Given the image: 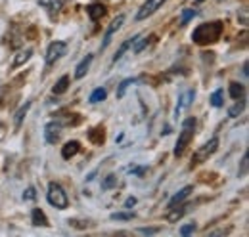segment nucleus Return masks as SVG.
Listing matches in <instances>:
<instances>
[{
    "label": "nucleus",
    "mask_w": 249,
    "mask_h": 237,
    "mask_svg": "<svg viewBox=\"0 0 249 237\" xmlns=\"http://www.w3.org/2000/svg\"><path fill=\"white\" fill-rule=\"evenodd\" d=\"M222 34V23L220 21H213V23H203L197 29L192 33V38L196 44L205 46V44H213L217 42Z\"/></svg>",
    "instance_id": "obj_1"
},
{
    "label": "nucleus",
    "mask_w": 249,
    "mask_h": 237,
    "mask_svg": "<svg viewBox=\"0 0 249 237\" xmlns=\"http://www.w3.org/2000/svg\"><path fill=\"white\" fill-rule=\"evenodd\" d=\"M194 130H196V118L188 117L184 122H182V128H180V136L177 140V148H175V155L180 157L184 153V149L188 148V144L192 142L194 138Z\"/></svg>",
    "instance_id": "obj_2"
},
{
    "label": "nucleus",
    "mask_w": 249,
    "mask_h": 237,
    "mask_svg": "<svg viewBox=\"0 0 249 237\" xmlns=\"http://www.w3.org/2000/svg\"><path fill=\"white\" fill-rule=\"evenodd\" d=\"M48 203L56 208H67L69 205V199H67V193L63 191V187L60 184L52 182L48 186Z\"/></svg>",
    "instance_id": "obj_3"
},
{
    "label": "nucleus",
    "mask_w": 249,
    "mask_h": 237,
    "mask_svg": "<svg viewBox=\"0 0 249 237\" xmlns=\"http://www.w3.org/2000/svg\"><path fill=\"white\" fill-rule=\"evenodd\" d=\"M217 148H218V140L217 138H211L207 144H203L201 148L196 151V155H194V163L196 165H201V163H205L215 151H217Z\"/></svg>",
    "instance_id": "obj_4"
},
{
    "label": "nucleus",
    "mask_w": 249,
    "mask_h": 237,
    "mask_svg": "<svg viewBox=\"0 0 249 237\" xmlns=\"http://www.w3.org/2000/svg\"><path fill=\"white\" fill-rule=\"evenodd\" d=\"M165 0H146L144 4H142V8L138 10V14H136V19L138 21H142V19H146L148 16H152L154 12H156L157 8L163 4Z\"/></svg>",
    "instance_id": "obj_5"
},
{
    "label": "nucleus",
    "mask_w": 249,
    "mask_h": 237,
    "mask_svg": "<svg viewBox=\"0 0 249 237\" xmlns=\"http://www.w3.org/2000/svg\"><path fill=\"white\" fill-rule=\"evenodd\" d=\"M124 23V16H117L113 21H111V25H109V29L106 31V36H104V42H102V50L104 48H107L109 46V42H111V38H113V34L117 33V31L123 27Z\"/></svg>",
    "instance_id": "obj_6"
},
{
    "label": "nucleus",
    "mask_w": 249,
    "mask_h": 237,
    "mask_svg": "<svg viewBox=\"0 0 249 237\" xmlns=\"http://www.w3.org/2000/svg\"><path fill=\"white\" fill-rule=\"evenodd\" d=\"M65 50H67L65 42H52V44L48 46V52H46V63L50 65V63H54L56 59H60L63 54H65Z\"/></svg>",
    "instance_id": "obj_7"
},
{
    "label": "nucleus",
    "mask_w": 249,
    "mask_h": 237,
    "mask_svg": "<svg viewBox=\"0 0 249 237\" xmlns=\"http://www.w3.org/2000/svg\"><path fill=\"white\" fill-rule=\"evenodd\" d=\"M60 132H62V124L58 122H48L44 128V138L48 144H56L60 140Z\"/></svg>",
    "instance_id": "obj_8"
},
{
    "label": "nucleus",
    "mask_w": 249,
    "mask_h": 237,
    "mask_svg": "<svg viewBox=\"0 0 249 237\" xmlns=\"http://www.w3.org/2000/svg\"><path fill=\"white\" fill-rule=\"evenodd\" d=\"M87 14H89V17H90L92 21H98V19L104 17V14H106V6H104V4H90V6L87 8Z\"/></svg>",
    "instance_id": "obj_9"
},
{
    "label": "nucleus",
    "mask_w": 249,
    "mask_h": 237,
    "mask_svg": "<svg viewBox=\"0 0 249 237\" xmlns=\"http://www.w3.org/2000/svg\"><path fill=\"white\" fill-rule=\"evenodd\" d=\"M79 151H81V144H79V142H75V140H73V142H67L62 149V157L63 159H71V157H75Z\"/></svg>",
    "instance_id": "obj_10"
},
{
    "label": "nucleus",
    "mask_w": 249,
    "mask_h": 237,
    "mask_svg": "<svg viewBox=\"0 0 249 237\" xmlns=\"http://www.w3.org/2000/svg\"><path fill=\"white\" fill-rule=\"evenodd\" d=\"M190 193H192V186H186V187H182V189H180V191H178V193H177V195H175V197L169 201V208L177 207L178 203H182V201L186 199Z\"/></svg>",
    "instance_id": "obj_11"
},
{
    "label": "nucleus",
    "mask_w": 249,
    "mask_h": 237,
    "mask_svg": "<svg viewBox=\"0 0 249 237\" xmlns=\"http://www.w3.org/2000/svg\"><path fill=\"white\" fill-rule=\"evenodd\" d=\"M190 100H194V92H192V90H190V92H186V94H182V96L178 98V105H177V109H175V117L178 118L180 111H182L184 107H188V105H190Z\"/></svg>",
    "instance_id": "obj_12"
},
{
    "label": "nucleus",
    "mask_w": 249,
    "mask_h": 237,
    "mask_svg": "<svg viewBox=\"0 0 249 237\" xmlns=\"http://www.w3.org/2000/svg\"><path fill=\"white\" fill-rule=\"evenodd\" d=\"M90 63H92V56H87V58L77 65V69H75V79H83V77L87 75V71H89Z\"/></svg>",
    "instance_id": "obj_13"
},
{
    "label": "nucleus",
    "mask_w": 249,
    "mask_h": 237,
    "mask_svg": "<svg viewBox=\"0 0 249 237\" xmlns=\"http://www.w3.org/2000/svg\"><path fill=\"white\" fill-rule=\"evenodd\" d=\"M31 220L35 226H48V218H46V214L40 208H33Z\"/></svg>",
    "instance_id": "obj_14"
},
{
    "label": "nucleus",
    "mask_w": 249,
    "mask_h": 237,
    "mask_svg": "<svg viewBox=\"0 0 249 237\" xmlns=\"http://www.w3.org/2000/svg\"><path fill=\"white\" fill-rule=\"evenodd\" d=\"M38 4L42 6V8H46V10H50V12H60L63 6L62 0H38Z\"/></svg>",
    "instance_id": "obj_15"
},
{
    "label": "nucleus",
    "mask_w": 249,
    "mask_h": 237,
    "mask_svg": "<svg viewBox=\"0 0 249 237\" xmlns=\"http://www.w3.org/2000/svg\"><path fill=\"white\" fill-rule=\"evenodd\" d=\"M134 40H136V36H134V38H128V40H124L123 44H121V48L117 50V54L113 56V63H117L119 59L123 58V54L126 52V50H128V48H130V46H132V42H134Z\"/></svg>",
    "instance_id": "obj_16"
},
{
    "label": "nucleus",
    "mask_w": 249,
    "mask_h": 237,
    "mask_svg": "<svg viewBox=\"0 0 249 237\" xmlns=\"http://www.w3.org/2000/svg\"><path fill=\"white\" fill-rule=\"evenodd\" d=\"M186 208L188 207H180V208H171V212H169V216H167V220L169 222H177L178 218H182L184 216V212H186Z\"/></svg>",
    "instance_id": "obj_17"
},
{
    "label": "nucleus",
    "mask_w": 249,
    "mask_h": 237,
    "mask_svg": "<svg viewBox=\"0 0 249 237\" xmlns=\"http://www.w3.org/2000/svg\"><path fill=\"white\" fill-rule=\"evenodd\" d=\"M89 138L94 144H104V128H94L89 132Z\"/></svg>",
    "instance_id": "obj_18"
},
{
    "label": "nucleus",
    "mask_w": 249,
    "mask_h": 237,
    "mask_svg": "<svg viewBox=\"0 0 249 237\" xmlns=\"http://www.w3.org/2000/svg\"><path fill=\"white\" fill-rule=\"evenodd\" d=\"M31 54H33L31 48H27L25 52H19V54H18V58L14 59V67H19V65H23L27 59L31 58Z\"/></svg>",
    "instance_id": "obj_19"
},
{
    "label": "nucleus",
    "mask_w": 249,
    "mask_h": 237,
    "mask_svg": "<svg viewBox=\"0 0 249 237\" xmlns=\"http://www.w3.org/2000/svg\"><path fill=\"white\" fill-rule=\"evenodd\" d=\"M230 96H232L234 100H242V96H244V86L238 85V83H232V85H230Z\"/></svg>",
    "instance_id": "obj_20"
},
{
    "label": "nucleus",
    "mask_w": 249,
    "mask_h": 237,
    "mask_svg": "<svg viewBox=\"0 0 249 237\" xmlns=\"http://www.w3.org/2000/svg\"><path fill=\"white\" fill-rule=\"evenodd\" d=\"M132 44H134V48H132L134 54H140V52L148 46V38H144V36H136V40H134Z\"/></svg>",
    "instance_id": "obj_21"
},
{
    "label": "nucleus",
    "mask_w": 249,
    "mask_h": 237,
    "mask_svg": "<svg viewBox=\"0 0 249 237\" xmlns=\"http://www.w3.org/2000/svg\"><path fill=\"white\" fill-rule=\"evenodd\" d=\"M67 86H69V77H62L54 86V94H63L67 90Z\"/></svg>",
    "instance_id": "obj_22"
},
{
    "label": "nucleus",
    "mask_w": 249,
    "mask_h": 237,
    "mask_svg": "<svg viewBox=\"0 0 249 237\" xmlns=\"http://www.w3.org/2000/svg\"><path fill=\"white\" fill-rule=\"evenodd\" d=\"M106 96H107V92L104 88H98L92 92V96H90V103H98V102H104L106 100Z\"/></svg>",
    "instance_id": "obj_23"
},
{
    "label": "nucleus",
    "mask_w": 249,
    "mask_h": 237,
    "mask_svg": "<svg viewBox=\"0 0 249 237\" xmlns=\"http://www.w3.org/2000/svg\"><path fill=\"white\" fill-rule=\"evenodd\" d=\"M242 111H244V102L240 100V102H236V103H234V107H230V109H228V115H230V117H238Z\"/></svg>",
    "instance_id": "obj_24"
},
{
    "label": "nucleus",
    "mask_w": 249,
    "mask_h": 237,
    "mask_svg": "<svg viewBox=\"0 0 249 237\" xmlns=\"http://www.w3.org/2000/svg\"><path fill=\"white\" fill-rule=\"evenodd\" d=\"M29 107H31V103L27 102V103H25V105H23V107H21V109H19V111L16 113V124H18V126L21 124V120H23V117L27 115V111H29Z\"/></svg>",
    "instance_id": "obj_25"
},
{
    "label": "nucleus",
    "mask_w": 249,
    "mask_h": 237,
    "mask_svg": "<svg viewBox=\"0 0 249 237\" xmlns=\"http://www.w3.org/2000/svg\"><path fill=\"white\" fill-rule=\"evenodd\" d=\"M130 85H134V79H124L123 83L119 85V90H117V98H123L124 92H126V88H128Z\"/></svg>",
    "instance_id": "obj_26"
},
{
    "label": "nucleus",
    "mask_w": 249,
    "mask_h": 237,
    "mask_svg": "<svg viewBox=\"0 0 249 237\" xmlns=\"http://www.w3.org/2000/svg\"><path fill=\"white\" fill-rule=\"evenodd\" d=\"M211 103H213V107H220L222 105V90H217L211 96Z\"/></svg>",
    "instance_id": "obj_27"
},
{
    "label": "nucleus",
    "mask_w": 249,
    "mask_h": 237,
    "mask_svg": "<svg viewBox=\"0 0 249 237\" xmlns=\"http://www.w3.org/2000/svg\"><path fill=\"white\" fill-rule=\"evenodd\" d=\"M115 184H117V178L113 176V174H109V176H107V178H106V180H104V184H102V187H104V189H109V187H113Z\"/></svg>",
    "instance_id": "obj_28"
},
{
    "label": "nucleus",
    "mask_w": 249,
    "mask_h": 237,
    "mask_svg": "<svg viewBox=\"0 0 249 237\" xmlns=\"http://www.w3.org/2000/svg\"><path fill=\"white\" fill-rule=\"evenodd\" d=\"M132 218V212H115L111 214V220H130Z\"/></svg>",
    "instance_id": "obj_29"
},
{
    "label": "nucleus",
    "mask_w": 249,
    "mask_h": 237,
    "mask_svg": "<svg viewBox=\"0 0 249 237\" xmlns=\"http://www.w3.org/2000/svg\"><path fill=\"white\" fill-rule=\"evenodd\" d=\"M196 232V224H188V226H182L180 228V234L182 236H190V234H194Z\"/></svg>",
    "instance_id": "obj_30"
},
{
    "label": "nucleus",
    "mask_w": 249,
    "mask_h": 237,
    "mask_svg": "<svg viewBox=\"0 0 249 237\" xmlns=\"http://www.w3.org/2000/svg\"><path fill=\"white\" fill-rule=\"evenodd\" d=\"M248 153L244 155V161H242V170H240V176H246L248 174Z\"/></svg>",
    "instance_id": "obj_31"
},
{
    "label": "nucleus",
    "mask_w": 249,
    "mask_h": 237,
    "mask_svg": "<svg viewBox=\"0 0 249 237\" xmlns=\"http://www.w3.org/2000/svg\"><path fill=\"white\" fill-rule=\"evenodd\" d=\"M157 232H159V228H142L140 230V234H144V236H154Z\"/></svg>",
    "instance_id": "obj_32"
},
{
    "label": "nucleus",
    "mask_w": 249,
    "mask_h": 237,
    "mask_svg": "<svg viewBox=\"0 0 249 237\" xmlns=\"http://www.w3.org/2000/svg\"><path fill=\"white\" fill-rule=\"evenodd\" d=\"M194 16H196V10H186V12H184V16H182V23H186L188 19H192Z\"/></svg>",
    "instance_id": "obj_33"
},
{
    "label": "nucleus",
    "mask_w": 249,
    "mask_h": 237,
    "mask_svg": "<svg viewBox=\"0 0 249 237\" xmlns=\"http://www.w3.org/2000/svg\"><path fill=\"white\" fill-rule=\"evenodd\" d=\"M35 197H36V195H35V189H33V187H29V189L25 191V195H23V199H27V201H31Z\"/></svg>",
    "instance_id": "obj_34"
},
{
    "label": "nucleus",
    "mask_w": 249,
    "mask_h": 237,
    "mask_svg": "<svg viewBox=\"0 0 249 237\" xmlns=\"http://www.w3.org/2000/svg\"><path fill=\"white\" fill-rule=\"evenodd\" d=\"M136 205V199L134 197H130V199H126V203H124V207L128 208V207H134Z\"/></svg>",
    "instance_id": "obj_35"
}]
</instances>
